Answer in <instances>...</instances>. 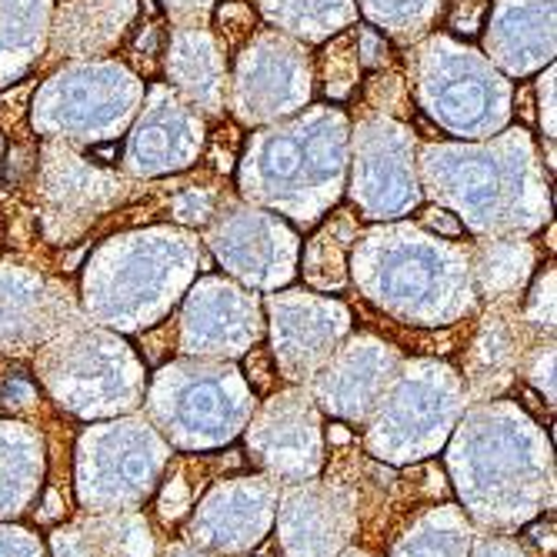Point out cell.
<instances>
[{"label":"cell","mask_w":557,"mask_h":557,"mask_svg":"<svg viewBox=\"0 0 557 557\" xmlns=\"http://www.w3.org/2000/svg\"><path fill=\"white\" fill-rule=\"evenodd\" d=\"M164 40H168V27H164V17H161L158 4H154V0H144V21L137 24L134 37H131V44H127V50H131V64H134L144 77H150V74L158 71V58H161Z\"/></svg>","instance_id":"obj_25"},{"label":"cell","mask_w":557,"mask_h":557,"mask_svg":"<svg viewBox=\"0 0 557 557\" xmlns=\"http://www.w3.org/2000/svg\"><path fill=\"white\" fill-rule=\"evenodd\" d=\"M134 11L137 0H64L50 40V64L61 58L111 54L127 37Z\"/></svg>","instance_id":"obj_18"},{"label":"cell","mask_w":557,"mask_h":557,"mask_svg":"<svg viewBox=\"0 0 557 557\" xmlns=\"http://www.w3.org/2000/svg\"><path fill=\"white\" fill-rule=\"evenodd\" d=\"M81 321V304L67 284L0 261V358H27Z\"/></svg>","instance_id":"obj_14"},{"label":"cell","mask_w":557,"mask_h":557,"mask_svg":"<svg viewBox=\"0 0 557 557\" xmlns=\"http://www.w3.org/2000/svg\"><path fill=\"white\" fill-rule=\"evenodd\" d=\"M218 261L250 287H281L297 271V237L258 211L218 208V221L208 234Z\"/></svg>","instance_id":"obj_15"},{"label":"cell","mask_w":557,"mask_h":557,"mask_svg":"<svg viewBox=\"0 0 557 557\" xmlns=\"http://www.w3.org/2000/svg\"><path fill=\"white\" fill-rule=\"evenodd\" d=\"M358 240V214L334 211L331 221L304 247V281L314 290H344L347 287V250Z\"/></svg>","instance_id":"obj_23"},{"label":"cell","mask_w":557,"mask_h":557,"mask_svg":"<svg viewBox=\"0 0 557 557\" xmlns=\"http://www.w3.org/2000/svg\"><path fill=\"white\" fill-rule=\"evenodd\" d=\"M354 281L381 314L411 327L458 324L478 304L468 247L414 227L354 240Z\"/></svg>","instance_id":"obj_2"},{"label":"cell","mask_w":557,"mask_h":557,"mask_svg":"<svg viewBox=\"0 0 557 557\" xmlns=\"http://www.w3.org/2000/svg\"><path fill=\"white\" fill-rule=\"evenodd\" d=\"M200 247L177 231L114 237L94 255L84 274L87 314L114 331H144L158 324L194 277Z\"/></svg>","instance_id":"obj_3"},{"label":"cell","mask_w":557,"mask_h":557,"mask_svg":"<svg viewBox=\"0 0 557 557\" xmlns=\"http://www.w3.org/2000/svg\"><path fill=\"white\" fill-rule=\"evenodd\" d=\"M421 224L434 227V231L444 234V237H461V234H465L461 221L454 218V214H447V211H441V208H428V211L421 214Z\"/></svg>","instance_id":"obj_36"},{"label":"cell","mask_w":557,"mask_h":557,"mask_svg":"<svg viewBox=\"0 0 557 557\" xmlns=\"http://www.w3.org/2000/svg\"><path fill=\"white\" fill-rule=\"evenodd\" d=\"M358 54H361V67L381 71L391 64V44L371 27H358Z\"/></svg>","instance_id":"obj_34"},{"label":"cell","mask_w":557,"mask_h":557,"mask_svg":"<svg viewBox=\"0 0 557 557\" xmlns=\"http://www.w3.org/2000/svg\"><path fill=\"white\" fill-rule=\"evenodd\" d=\"M487 11H491V0H450L447 27L458 34H478Z\"/></svg>","instance_id":"obj_32"},{"label":"cell","mask_w":557,"mask_h":557,"mask_svg":"<svg viewBox=\"0 0 557 557\" xmlns=\"http://www.w3.org/2000/svg\"><path fill=\"white\" fill-rule=\"evenodd\" d=\"M274 524L277 557H337L361 528L358 487L341 478L284 484Z\"/></svg>","instance_id":"obj_10"},{"label":"cell","mask_w":557,"mask_h":557,"mask_svg":"<svg viewBox=\"0 0 557 557\" xmlns=\"http://www.w3.org/2000/svg\"><path fill=\"white\" fill-rule=\"evenodd\" d=\"M268 314L271 358L277 377L287 384H308L354 327V314L344 300L304 290L271 294Z\"/></svg>","instance_id":"obj_12"},{"label":"cell","mask_w":557,"mask_h":557,"mask_svg":"<svg viewBox=\"0 0 557 557\" xmlns=\"http://www.w3.org/2000/svg\"><path fill=\"white\" fill-rule=\"evenodd\" d=\"M37 384L77 421H111L144 404L147 368L114 331L81 321L34 350Z\"/></svg>","instance_id":"obj_4"},{"label":"cell","mask_w":557,"mask_h":557,"mask_svg":"<svg viewBox=\"0 0 557 557\" xmlns=\"http://www.w3.org/2000/svg\"><path fill=\"white\" fill-rule=\"evenodd\" d=\"M518 114L524 121H534V108H531V87H521L518 90Z\"/></svg>","instance_id":"obj_38"},{"label":"cell","mask_w":557,"mask_h":557,"mask_svg":"<svg viewBox=\"0 0 557 557\" xmlns=\"http://www.w3.org/2000/svg\"><path fill=\"white\" fill-rule=\"evenodd\" d=\"M468 557H531V554H528V547L518 537L497 534V531H484V534H474Z\"/></svg>","instance_id":"obj_31"},{"label":"cell","mask_w":557,"mask_h":557,"mask_svg":"<svg viewBox=\"0 0 557 557\" xmlns=\"http://www.w3.org/2000/svg\"><path fill=\"white\" fill-rule=\"evenodd\" d=\"M47 478V441L34 424L0 418V521L30 511Z\"/></svg>","instance_id":"obj_19"},{"label":"cell","mask_w":557,"mask_h":557,"mask_svg":"<svg viewBox=\"0 0 557 557\" xmlns=\"http://www.w3.org/2000/svg\"><path fill=\"white\" fill-rule=\"evenodd\" d=\"M281 487L250 471L214 481L181 524V537L224 557H250L274 531Z\"/></svg>","instance_id":"obj_9"},{"label":"cell","mask_w":557,"mask_h":557,"mask_svg":"<svg viewBox=\"0 0 557 557\" xmlns=\"http://www.w3.org/2000/svg\"><path fill=\"white\" fill-rule=\"evenodd\" d=\"M400 364L404 354L394 341L377 334H347V341L304 387L311 391L321 414L364 428Z\"/></svg>","instance_id":"obj_13"},{"label":"cell","mask_w":557,"mask_h":557,"mask_svg":"<svg viewBox=\"0 0 557 557\" xmlns=\"http://www.w3.org/2000/svg\"><path fill=\"white\" fill-rule=\"evenodd\" d=\"M471 258V281L474 294L484 297V304L494 300H521L531 274H534V247L528 240H478L468 247Z\"/></svg>","instance_id":"obj_20"},{"label":"cell","mask_w":557,"mask_h":557,"mask_svg":"<svg viewBox=\"0 0 557 557\" xmlns=\"http://www.w3.org/2000/svg\"><path fill=\"white\" fill-rule=\"evenodd\" d=\"M518 377L534 387L544 400H547V408L554 411V334H537L531 341V347L524 350V358H521V371Z\"/></svg>","instance_id":"obj_26"},{"label":"cell","mask_w":557,"mask_h":557,"mask_svg":"<svg viewBox=\"0 0 557 557\" xmlns=\"http://www.w3.org/2000/svg\"><path fill=\"white\" fill-rule=\"evenodd\" d=\"M244 377H247V384L255 387V394L258 391H268L271 384H274V374H277V368H274V358H271V350H258V347H250L247 350V361H244V371H240Z\"/></svg>","instance_id":"obj_33"},{"label":"cell","mask_w":557,"mask_h":557,"mask_svg":"<svg viewBox=\"0 0 557 557\" xmlns=\"http://www.w3.org/2000/svg\"><path fill=\"white\" fill-rule=\"evenodd\" d=\"M244 454L231 450L227 458H208L205 450L190 454V458H171L164 468V478L158 484V521L161 524H181L190 508L197 504V497L208 491V481L214 478V471H227V468H240Z\"/></svg>","instance_id":"obj_22"},{"label":"cell","mask_w":557,"mask_h":557,"mask_svg":"<svg viewBox=\"0 0 557 557\" xmlns=\"http://www.w3.org/2000/svg\"><path fill=\"white\" fill-rule=\"evenodd\" d=\"M537 121H541V131L547 140H554V67H547L541 77H537Z\"/></svg>","instance_id":"obj_35"},{"label":"cell","mask_w":557,"mask_h":557,"mask_svg":"<svg viewBox=\"0 0 557 557\" xmlns=\"http://www.w3.org/2000/svg\"><path fill=\"white\" fill-rule=\"evenodd\" d=\"M337 557H374V554H371L368 547H358V544H350V547H344V550H341Z\"/></svg>","instance_id":"obj_39"},{"label":"cell","mask_w":557,"mask_h":557,"mask_svg":"<svg viewBox=\"0 0 557 557\" xmlns=\"http://www.w3.org/2000/svg\"><path fill=\"white\" fill-rule=\"evenodd\" d=\"M258 27V17L250 11L247 0H224L218 8V30L224 47H240L250 34Z\"/></svg>","instance_id":"obj_29"},{"label":"cell","mask_w":557,"mask_h":557,"mask_svg":"<svg viewBox=\"0 0 557 557\" xmlns=\"http://www.w3.org/2000/svg\"><path fill=\"white\" fill-rule=\"evenodd\" d=\"M468 404L458 368L434 358H404L364 424V450L391 468L428 461L431 454L444 450Z\"/></svg>","instance_id":"obj_6"},{"label":"cell","mask_w":557,"mask_h":557,"mask_svg":"<svg viewBox=\"0 0 557 557\" xmlns=\"http://www.w3.org/2000/svg\"><path fill=\"white\" fill-rule=\"evenodd\" d=\"M537 331L521 318V300H494L484 304V314L465 344V387L468 400H497L521 371V358L531 347Z\"/></svg>","instance_id":"obj_16"},{"label":"cell","mask_w":557,"mask_h":557,"mask_svg":"<svg viewBox=\"0 0 557 557\" xmlns=\"http://www.w3.org/2000/svg\"><path fill=\"white\" fill-rule=\"evenodd\" d=\"M521 318L537 334H554V264H547L528 294H521Z\"/></svg>","instance_id":"obj_27"},{"label":"cell","mask_w":557,"mask_h":557,"mask_svg":"<svg viewBox=\"0 0 557 557\" xmlns=\"http://www.w3.org/2000/svg\"><path fill=\"white\" fill-rule=\"evenodd\" d=\"M478 528L458 504H434L404 528L387 557H468Z\"/></svg>","instance_id":"obj_21"},{"label":"cell","mask_w":557,"mask_h":557,"mask_svg":"<svg viewBox=\"0 0 557 557\" xmlns=\"http://www.w3.org/2000/svg\"><path fill=\"white\" fill-rule=\"evenodd\" d=\"M161 557H224V554H214V550H205V547H194V544H187L184 537H177V541H168V544H164Z\"/></svg>","instance_id":"obj_37"},{"label":"cell","mask_w":557,"mask_h":557,"mask_svg":"<svg viewBox=\"0 0 557 557\" xmlns=\"http://www.w3.org/2000/svg\"><path fill=\"white\" fill-rule=\"evenodd\" d=\"M364 104L387 111V114H408L411 108V94H408V81H404L397 71H374V77L364 87Z\"/></svg>","instance_id":"obj_28"},{"label":"cell","mask_w":557,"mask_h":557,"mask_svg":"<svg viewBox=\"0 0 557 557\" xmlns=\"http://www.w3.org/2000/svg\"><path fill=\"white\" fill-rule=\"evenodd\" d=\"M318 81L331 100H347L361 84V54H358V27H347L318 54Z\"/></svg>","instance_id":"obj_24"},{"label":"cell","mask_w":557,"mask_h":557,"mask_svg":"<svg viewBox=\"0 0 557 557\" xmlns=\"http://www.w3.org/2000/svg\"><path fill=\"white\" fill-rule=\"evenodd\" d=\"M240 437L244 461L277 487L321 478L324 471V414L304 384H287L284 391L268 394V400H258Z\"/></svg>","instance_id":"obj_8"},{"label":"cell","mask_w":557,"mask_h":557,"mask_svg":"<svg viewBox=\"0 0 557 557\" xmlns=\"http://www.w3.org/2000/svg\"><path fill=\"white\" fill-rule=\"evenodd\" d=\"M168 537L144 511L84 515L50 531V557H161Z\"/></svg>","instance_id":"obj_17"},{"label":"cell","mask_w":557,"mask_h":557,"mask_svg":"<svg viewBox=\"0 0 557 557\" xmlns=\"http://www.w3.org/2000/svg\"><path fill=\"white\" fill-rule=\"evenodd\" d=\"M0 557H47V544L14 521H0Z\"/></svg>","instance_id":"obj_30"},{"label":"cell","mask_w":557,"mask_h":557,"mask_svg":"<svg viewBox=\"0 0 557 557\" xmlns=\"http://www.w3.org/2000/svg\"><path fill=\"white\" fill-rule=\"evenodd\" d=\"M171 334L174 350L184 358H244L264 337L261 300L224 277H205L187 294Z\"/></svg>","instance_id":"obj_11"},{"label":"cell","mask_w":557,"mask_h":557,"mask_svg":"<svg viewBox=\"0 0 557 557\" xmlns=\"http://www.w3.org/2000/svg\"><path fill=\"white\" fill-rule=\"evenodd\" d=\"M258 394L234 361L177 358L161 364L144 391V418L171 450H218L240 437Z\"/></svg>","instance_id":"obj_5"},{"label":"cell","mask_w":557,"mask_h":557,"mask_svg":"<svg viewBox=\"0 0 557 557\" xmlns=\"http://www.w3.org/2000/svg\"><path fill=\"white\" fill-rule=\"evenodd\" d=\"M255 557H271V550H268V547H264V544H261V547H258V554H255Z\"/></svg>","instance_id":"obj_40"},{"label":"cell","mask_w":557,"mask_h":557,"mask_svg":"<svg viewBox=\"0 0 557 557\" xmlns=\"http://www.w3.org/2000/svg\"><path fill=\"white\" fill-rule=\"evenodd\" d=\"M171 444L144 414L94 421L74 447V494L87 515L137 511L154 497Z\"/></svg>","instance_id":"obj_7"},{"label":"cell","mask_w":557,"mask_h":557,"mask_svg":"<svg viewBox=\"0 0 557 557\" xmlns=\"http://www.w3.org/2000/svg\"><path fill=\"white\" fill-rule=\"evenodd\" d=\"M444 447L454 494L474 528L508 534L554 508L550 434L521 404H468Z\"/></svg>","instance_id":"obj_1"}]
</instances>
